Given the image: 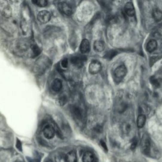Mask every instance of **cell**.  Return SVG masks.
Here are the masks:
<instances>
[{"label":"cell","mask_w":162,"mask_h":162,"mask_svg":"<svg viewBox=\"0 0 162 162\" xmlns=\"http://www.w3.org/2000/svg\"><path fill=\"white\" fill-rule=\"evenodd\" d=\"M100 145L102 146V147H103V149H104L105 151H106V152H107L108 151V149L107 146H106V144H105V143L104 142V141H101L100 142Z\"/></svg>","instance_id":"cell-28"},{"label":"cell","mask_w":162,"mask_h":162,"mask_svg":"<svg viewBox=\"0 0 162 162\" xmlns=\"http://www.w3.org/2000/svg\"><path fill=\"white\" fill-rule=\"evenodd\" d=\"M122 132L126 136H129L132 133L134 127L132 124L130 123H125L122 125Z\"/></svg>","instance_id":"cell-12"},{"label":"cell","mask_w":162,"mask_h":162,"mask_svg":"<svg viewBox=\"0 0 162 162\" xmlns=\"http://www.w3.org/2000/svg\"><path fill=\"white\" fill-rule=\"evenodd\" d=\"M32 2L34 4L40 7H45L48 4V1L45 0H34Z\"/></svg>","instance_id":"cell-21"},{"label":"cell","mask_w":162,"mask_h":162,"mask_svg":"<svg viewBox=\"0 0 162 162\" xmlns=\"http://www.w3.org/2000/svg\"><path fill=\"white\" fill-rule=\"evenodd\" d=\"M152 16L156 22H160L162 20V11L160 9L155 8L152 12Z\"/></svg>","instance_id":"cell-17"},{"label":"cell","mask_w":162,"mask_h":162,"mask_svg":"<svg viewBox=\"0 0 162 162\" xmlns=\"http://www.w3.org/2000/svg\"><path fill=\"white\" fill-rule=\"evenodd\" d=\"M105 48V43L102 40H96L94 43V49L97 52H102L104 51Z\"/></svg>","instance_id":"cell-13"},{"label":"cell","mask_w":162,"mask_h":162,"mask_svg":"<svg viewBox=\"0 0 162 162\" xmlns=\"http://www.w3.org/2000/svg\"><path fill=\"white\" fill-rule=\"evenodd\" d=\"M150 81L153 87H154L155 88H158L160 87L162 81L161 79L156 78L155 76H152L150 78Z\"/></svg>","instance_id":"cell-20"},{"label":"cell","mask_w":162,"mask_h":162,"mask_svg":"<svg viewBox=\"0 0 162 162\" xmlns=\"http://www.w3.org/2000/svg\"><path fill=\"white\" fill-rule=\"evenodd\" d=\"M80 52L82 53H88L90 50V43L87 39H83L80 46Z\"/></svg>","instance_id":"cell-10"},{"label":"cell","mask_w":162,"mask_h":162,"mask_svg":"<svg viewBox=\"0 0 162 162\" xmlns=\"http://www.w3.org/2000/svg\"><path fill=\"white\" fill-rule=\"evenodd\" d=\"M56 130L54 127L50 125L45 126L43 130L44 136L47 139H52L55 136Z\"/></svg>","instance_id":"cell-7"},{"label":"cell","mask_w":162,"mask_h":162,"mask_svg":"<svg viewBox=\"0 0 162 162\" xmlns=\"http://www.w3.org/2000/svg\"><path fill=\"white\" fill-rule=\"evenodd\" d=\"M51 15L50 13L46 10H42L39 12L37 16L38 21L43 24L48 22L51 19Z\"/></svg>","instance_id":"cell-6"},{"label":"cell","mask_w":162,"mask_h":162,"mask_svg":"<svg viewBox=\"0 0 162 162\" xmlns=\"http://www.w3.org/2000/svg\"><path fill=\"white\" fill-rule=\"evenodd\" d=\"M51 65V61L48 57L41 56L39 57L35 64L34 70L39 74L43 73Z\"/></svg>","instance_id":"cell-1"},{"label":"cell","mask_w":162,"mask_h":162,"mask_svg":"<svg viewBox=\"0 0 162 162\" xmlns=\"http://www.w3.org/2000/svg\"><path fill=\"white\" fill-rule=\"evenodd\" d=\"M158 47V43L155 40H151L149 41V43H147V46H146V50L149 52H152L154 51H155V49Z\"/></svg>","instance_id":"cell-15"},{"label":"cell","mask_w":162,"mask_h":162,"mask_svg":"<svg viewBox=\"0 0 162 162\" xmlns=\"http://www.w3.org/2000/svg\"><path fill=\"white\" fill-rule=\"evenodd\" d=\"M77 154L74 151H71L70 152L66 154L65 156V161L66 162H77Z\"/></svg>","instance_id":"cell-16"},{"label":"cell","mask_w":162,"mask_h":162,"mask_svg":"<svg viewBox=\"0 0 162 162\" xmlns=\"http://www.w3.org/2000/svg\"><path fill=\"white\" fill-rule=\"evenodd\" d=\"M125 11L127 15L130 17H132L135 15V10L132 3L128 2L125 5Z\"/></svg>","instance_id":"cell-11"},{"label":"cell","mask_w":162,"mask_h":162,"mask_svg":"<svg viewBox=\"0 0 162 162\" xmlns=\"http://www.w3.org/2000/svg\"><path fill=\"white\" fill-rule=\"evenodd\" d=\"M146 121V116L144 114H140L138 116L137 119V126L139 128H143Z\"/></svg>","instance_id":"cell-18"},{"label":"cell","mask_w":162,"mask_h":162,"mask_svg":"<svg viewBox=\"0 0 162 162\" xmlns=\"http://www.w3.org/2000/svg\"><path fill=\"white\" fill-rule=\"evenodd\" d=\"M85 61V59L82 56H74L71 59L72 64L78 68H82L83 66Z\"/></svg>","instance_id":"cell-8"},{"label":"cell","mask_w":162,"mask_h":162,"mask_svg":"<svg viewBox=\"0 0 162 162\" xmlns=\"http://www.w3.org/2000/svg\"><path fill=\"white\" fill-rule=\"evenodd\" d=\"M102 69V65L97 60H93L91 62L89 66V72L91 74L98 73Z\"/></svg>","instance_id":"cell-5"},{"label":"cell","mask_w":162,"mask_h":162,"mask_svg":"<svg viewBox=\"0 0 162 162\" xmlns=\"http://www.w3.org/2000/svg\"><path fill=\"white\" fill-rule=\"evenodd\" d=\"M142 150L145 155H151L152 151V144L148 136H143L141 143Z\"/></svg>","instance_id":"cell-2"},{"label":"cell","mask_w":162,"mask_h":162,"mask_svg":"<svg viewBox=\"0 0 162 162\" xmlns=\"http://www.w3.org/2000/svg\"><path fill=\"white\" fill-rule=\"evenodd\" d=\"M31 50H32V54L35 57L39 55L41 52L40 48L36 44H33L31 46Z\"/></svg>","instance_id":"cell-22"},{"label":"cell","mask_w":162,"mask_h":162,"mask_svg":"<svg viewBox=\"0 0 162 162\" xmlns=\"http://www.w3.org/2000/svg\"><path fill=\"white\" fill-rule=\"evenodd\" d=\"M58 103L61 106L65 105L67 102V98L65 96L61 97L58 99Z\"/></svg>","instance_id":"cell-25"},{"label":"cell","mask_w":162,"mask_h":162,"mask_svg":"<svg viewBox=\"0 0 162 162\" xmlns=\"http://www.w3.org/2000/svg\"><path fill=\"white\" fill-rule=\"evenodd\" d=\"M82 162H94V157L93 153L87 152L85 153L82 156Z\"/></svg>","instance_id":"cell-19"},{"label":"cell","mask_w":162,"mask_h":162,"mask_svg":"<svg viewBox=\"0 0 162 162\" xmlns=\"http://www.w3.org/2000/svg\"><path fill=\"white\" fill-rule=\"evenodd\" d=\"M136 146H137V141H136V140H134L133 141L132 144L131 145V149H134L136 148Z\"/></svg>","instance_id":"cell-29"},{"label":"cell","mask_w":162,"mask_h":162,"mask_svg":"<svg viewBox=\"0 0 162 162\" xmlns=\"http://www.w3.org/2000/svg\"><path fill=\"white\" fill-rule=\"evenodd\" d=\"M58 10L61 13L66 16H70L72 13V9L68 3L65 1L60 2L58 4Z\"/></svg>","instance_id":"cell-4"},{"label":"cell","mask_w":162,"mask_h":162,"mask_svg":"<svg viewBox=\"0 0 162 162\" xmlns=\"http://www.w3.org/2000/svg\"><path fill=\"white\" fill-rule=\"evenodd\" d=\"M16 147L20 152H22V143L21 140L19 139L18 138L17 139V141H16Z\"/></svg>","instance_id":"cell-26"},{"label":"cell","mask_w":162,"mask_h":162,"mask_svg":"<svg viewBox=\"0 0 162 162\" xmlns=\"http://www.w3.org/2000/svg\"><path fill=\"white\" fill-rule=\"evenodd\" d=\"M72 112L73 113L74 116L77 119L82 120L83 119V112L82 110L77 106H73L72 108Z\"/></svg>","instance_id":"cell-14"},{"label":"cell","mask_w":162,"mask_h":162,"mask_svg":"<svg viewBox=\"0 0 162 162\" xmlns=\"http://www.w3.org/2000/svg\"><path fill=\"white\" fill-rule=\"evenodd\" d=\"M29 162H39V160L37 159H30Z\"/></svg>","instance_id":"cell-30"},{"label":"cell","mask_w":162,"mask_h":162,"mask_svg":"<svg viewBox=\"0 0 162 162\" xmlns=\"http://www.w3.org/2000/svg\"><path fill=\"white\" fill-rule=\"evenodd\" d=\"M61 65L64 69L68 68V59H65L63 60L61 62Z\"/></svg>","instance_id":"cell-27"},{"label":"cell","mask_w":162,"mask_h":162,"mask_svg":"<svg viewBox=\"0 0 162 162\" xmlns=\"http://www.w3.org/2000/svg\"><path fill=\"white\" fill-rule=\"evenodd\" d=\"M11 14H12V10L10 7L9 6L5 7L2 10V15L6 17H9Z\"/></svg>","instance_id":"cell-23"},{"label":"cell","mask_w":162,"mask_h":162,"mask_svg":"<svg viewBox=\"0 0 162 162\" xmlns=\"http://www.w3.org/2000/svg\"><path fill=\"white\" fill-rule=\"evenodd\" d=\"M63 84L61 79L56 78L52 82L51 87L53 91L55 92H59L62 90Z\"/></svg>","instance_id":"cell-9"},{"label":"cell","mask_w":162,"mask_h":162,"mask_svg":"<svg viewBox=\"0 0 162 162\" xmlns=\"http://www.w3.org/2000/svg\"><path fill=\"white\" fill-rule=\"evenodd\" d=\"M14 162H23L22 161H21L20 160H16Z\"/></svg>","instance_id":"cell-31"},{"label":"cell","mask_w":162,"mask_h":162,"mask_svg":"<svg viewBox=\"0 0 162 162\" xmlns=\"http://www.w3.org/2000/svg\"><path fill=\"white\" fill-rule=\"evenodd\" d=\"M127 73V69L124 65H121L116 69L114 71V77L118 81H121Z\"/></svg>","instance_id":"cell-3"},{"label":"cell","mask_w":162,"mask_h":162,"mask_svg":"<svg viewBox=\"0 0 162 162\" xmlns=\"http://www.w3.org/2000/svg\"><path fill=\"white\" fill-rule=\"evenodd\" d=\"M117 54V52L115 51H113V50H111V51H108L107 53L105 54V57L107 58V59H112L113 57L115 56Z\"/></svg>","instance_id":"cell-24"}]
</instances>
